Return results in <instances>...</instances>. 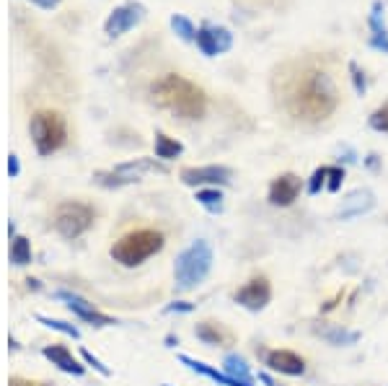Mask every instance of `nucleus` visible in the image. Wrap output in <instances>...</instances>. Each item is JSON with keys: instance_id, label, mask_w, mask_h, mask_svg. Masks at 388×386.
I'll use <instances>...</instances> for the list:
<instances>
[{"instance_id": "1", "label": "nucleus", "mask_w": 388, "mask_h": 386, "mask_svg": "<svg viewBox=\"0 0 388 386\" xmlns=\"http://www.w3.org/2000/svg\"><path fill=\"white\" fill-rule=\"evenodd\" d=\"M339 104V91H336L332 75L318 68H303L285 88V109L290 117L300 122L316 125L334 114Z\"/></svg>"}, {"instance_id": "2", "label": "nucleus", "mask_w": 388, "mask_h": 386, "mask_svg": "<svg viewBox=\"0 0 388 386\" xmlns=\"http://www.w3.org/2000/svg\"><path fill=\"white\" fill-rule=\"evenodd\" d=\"M150 93H153L155 104H161L163 109H169L181 120H199L208 111L205 91L176 73H166L163 78H158Z\"/></svg>"}, {"instance_id": "3", "label": "nucleus", "mask_w": 388, "mask_h": 386, "mask_svg": "<svg viewBox=\"0 0 388 386\" xmlns=\"http://www.w3.org/2000/svg\"><path fill=\"white\" fill-rule=\"evenodd\" d=\"M212 270V247L210 241L199 239L181 252L176 257L173 277H176V291H192L197 288Z\"/></svg>"}, {"instance_id": "4", "label": "nucleus", "mask_w": 388, "mask_h": 386, "mask_svg": "<svg viewBox=\"0 0 388 386\" xmlns=\"http://www.w3.org/2000/svg\"><path fill=\"white\" fill-rule=\"evenodd\" d=\"M163 233L153 229H140L122 236L119 241H114L111 247V257L114 262L125 267H137L143 265L145 259H150L153 254H158L163 249Z\"/></svg>"}, {"instance_id": "5", "label": "nucleus", "mask_w": 388, "mask_h": 386, "mask_svg": "<svg viewBox=\"0 0 388 386\" xmlns=\"http://www.w3.org/2000/svg\"><path fill=\"white\" fill-rule=\"evenodd\" d=\"M29 130H31V140L42 156L60 150L68 140V125H65L63 114H57V111H36Z\"/></svg>"}, {"instance_id": "6", "label": "nucleus", "mask_w": 388, "mask_h": 386, "mask_svg": "<svg viewBox=\"0 0 388 386\" xmlns=\"http://www.w3.org/2000/svg\"><path fill=\"white\" fill-rule=\"evenodd\" d=\"M93 218H96V213H93L91 205L63 203L54 213V229L65 239H78L81 233H86L93 226Z\"/></svg>"}, {"instance_id": "7", "label": "nucleus", "mask_w": 388, "mask_h": 386, "mask_svg": "<svg viewBox=\"0 0 388 386\" xmlns=\"http://www.w3.org/2000/svg\"><path fill=\"white\" fill-rule=\"evenodd\" d=\"M153 169L161 171V166H155L153 161H148V158H135V161H127V164L114 166L111 171H99L96 179H99V184H104V187H122V184L140 182L143 174L153 171Z\"/></svg>"}, {"instance_id": "8", "label": "nucleus", "mask_w": 388, "mask_h": 386, "mask_svg": "<svg viewBox=\"0 0 388 386\" xmlns=\"http://www.w3.org/2000/svg\"><path fill=\"white\" fill-rule=\"evenodd\" d=\"M233 298H235V304H241L244 309H249V311H262L264 306L272 301V285L264 275H256V277H251L244 288H238Z\"/></svg>"}, {"instance_id": "9", "label": "nucleus", "mask_w": 388, "mask_h": 386, "mask_svg": "<svg viewBox=\"0 0 388 386\" xmlns=\"http://www.w3.org/2000/svg\"><path fill=\"white\" fill-rule=\"evenodd\" d=\"M231 179V169L228 166H197V169H184L181 171V182L189 187L199 184H226Z\"/></svg>"}, {"instance_id": "10", "label": "nucleus", "mask_w": 388, "mask_h": 386, "mask_svg": "<svg viewBox=\"0 0 388 386\" xmlns=\"http://www.w3.org/2000/svg\"><path fill=\"white\" fill-rule=\"evenodd\" d=\"M267 366H270V371H277L285 376H303L306 373V360L293 350H272L267 355Z\"/></svg>"}, {"instance_id": "11", "label": "nucleus", "mask_w": 388, "mask_h": 386, "mask_svg": "<svg viewBox=\"0 0 388 386\" xmlns=\"http://www.w3.org/2000/svg\"><path fill=\"white\" fill-rule=\"evenodd\" d=\"M300 194V179L295 174H282L277 176L270 187V203L280 205V208H288L298 200Z\"/></svg>"}, {"instance_id": "12", "label": "nucleus", "mask_w": 388, "mask_h": 386, "mask_svg": "<svg viewBox=\"0 0 388 386\" xmlns=\"http://www.w3.org/2000/svg\"><path fill=\"white\" fill-rule=\"evenodd\" d=\"M60 298H65V301H68V306H70V311L78 314V316H81V319H86V322L96 324V327H109V324H114V319H111V316L101 314L99 309H93V304H88V301H86V298H81V295L60 293Z\"/></svg>"}, {"instance_id": "13", "label": "nucleus", "mask_w": 388, "mask_h": 386, "mask_svg": "<svg viewBox=\"0 0 388 386\" xmlns=\"http://www.w3.org/2000/svg\"><path fill=\"white\" fill-rule=\"evenodd\" d=\"M42 353H45L47 360H52V366H57L65 373H72V376H83L86 373V366L72 355L70 350L63 348V345H47Z\"/></svg>"}, {"instance_id": "14", "label": "nucleus", "mask_w": 388, "mask_h": 386, "mask_svg": "<svg viewBox=\"0 0 388 386\" xmlns=\"http://www.w3.org/2000/svg\"><path fill=\"white\" fill-rule=\"evenodd\" d=\"M140 16H143V8H140V6H122V8H117L109 16L107 34H111V37L125 34L127 29H132L137 21H140Z\"/></svg>"}, {"instance_id": "15", "label": "nucleus", "mask_w": 388, "mask_h": 386, "mask_svg": "<svg viewBox=\"0 0 388 386\" xmlns=\"http://www.w3.org/2000/svg\"><path fill=\"white\" fill-rule=\"evenodd\" d=\"M373 205H375V200H373L371 190H355L339 208V218H357V215L371 210Z\"/></svg>"}, {"instance_id": "16", "label": "nucleus", "mask_w": 388, "mask_h": 386, "mask_svg": "<svg viewBox=\"0 0 388 386\" xmlns=\"http://www.w3.org/2000/svg\"><path fill=\"white\" fill-rule=\"evenodd\" d=\"M179 360L187 368H192L194 373H202V376L212 378V381H215V384H220V386H246V384H241V381H235V378L228 376L226 371H217V368L208 366V363H202V360L189 358V355H179Z\"/></svg>"}, {"instance_id": "17", "label": "nucleus", "mask_w": 388, "mask_h": 386, "mask_svg": "<svg viewBox=\"0 0 388 386\" xmlns=\"http://www.w3.org/2000/svg\"><path fill=\"white\" fill-rule=\"evenodd\" d=\"M223 371H226L231 378H235V381H241V384H246V386H254L251 368L246 366V360L241 358V355H235V353L226 355V360H223Z\"/></svg>"}, {"instance_id": "18", "label": "nucleus", "mask_w": 388, "mask_h": 386, "mask_svg": "<svg viewBox=\"0 0 388 386\" xmlns=\"http://www.w3.org/2000/svg\"><path fill=\"white\" fill-rule=\"evenodd\" d=\"M194 334H197L202 342H208V345H223L228 340V332L223 327H217L215 322H202L194 327Z\"/></svg>"}, {"instance_id": "19", "label": "nucleus", "mask_w": 388, "mask_h": 386, "mask_svg": "<svg viewBox=\"0 0 388 386\" xmlns=\"http://www.w3.org/2000/svg\"><path fill=\"white\" fill-rule=\"evenodd\" d=\"M321 337H324L326 342H332V345H355V342L360 340V332L342 330V327H332V330L321 332Z\"/></svg>"}, {"instance_id": "20", "label": "nucleus", "mask_w": 388, "mask_h": 386, "mask_svg": "<svg viewBox=\"0 0 388 386\" xmlns=\"http://www.w3.org/2000/svg\"><path fill=\"white\" fill-rule=\"evenodd\" d=\"M181 150H184V148H181V143L179 140H173V138H169V135H155V156L158 158H166V161H169V158H176L181 153Z\"/></svg>"}, {"instance_id": "21", "label": "nucleus", "mask_w": 388, "mask_h": 386, "mask_svg": "<svg viewBox=\"0 0 388 386\" xmlns=\"http://www.w3.org/2000/svg\"><path fill=\"white\" fill-rule=\"evenodd\" d=\"M10 262L18 267L31 262V244H29V239H24V236L13 239V244H10Z\"/></svg>"}, {"instance_id": "22", "label": "nucleus", "mask_w": 388, "mask_h": 386, "mask_svg": "<svg viewBox=\"0 0 388 386\" xmlns=\"http://www.w3.org/2000/svg\"><path fill=\"white\" fill-rule=\"evenodd\" d=\"M197 200H199V205H205L210 213L223 210V192H220V190H199Z\"/></svg>"}, {"instance_id": "23", "label": "nucleus", "mask_w": 388, "mask_h": 386, "mask_svg": "<svg viewBox=\"0 0 388 386\" xmlns=\"http://www.w3.org/2000/svg\"><path fill=\"white\" fill-rule=\"evenodd\" d=\"M197 45L205 55H210V57L217 55V42H215V31H212V29H202V31H197Z\"/></svg>"}, {"instance_id": "24", "label": "nucleus", "mask_w": 388, "mask_h": 386, "mask_svg": "<svg viewBox=\"0 0 388 386\" xmlns=\"http://www.w3.org/2000/svg\"><path fill=\"white\" fill-rule=\"evenodd\" d=\"M36 319L45 324V327H49V330H57V332H63V334H68V337H72V340H78V337H81V332L75 330L72 324H68V322H60V319H49V316H36Z\"/></svg>"}, {"instance_id": "25", "label": "nucleus", "mask_w": 388, "mask_h": 386, "mask_svg": "<svg viewBox=\"0 0 388 386\" xmlns=\"http://www.w3.org/2000/svg\"><path fill=\"white\" fill-rule=\"evenodd\" d=\"M171 26L176 29V34H179L181 39H194V37H197V31H194V26H192L189 21L184 19V16H173V19H171Z\"/></svg>"}, {"instance_id": "26", "label": "nucleus", "mask_w": 388, "mask_h": 386, "mask_svg": "<svg viewBox=\"0 0 388 386\" xmlns=\"http://www.w3.org/2000/svg\"><path fill=\"white\" fill-rule=\"evenodd\" d=\"M371 128H373V130H378V132H388V104H383L380 109L373 111Z\"/></svg>"}, {"instance_id": "27", "label": "nucleus", "mask_w": 388, "mask_h": 386, "mask_svg": "<svg viewBox=\"0 0 388 386\" xmlns=\"http://www.w3.org/2000/svg\"><path fill=\"white\" fill-rule=\"evenodd\" d=\"M326 187H329V192H336L339 187H342V179H344V169H339V166H332L329 171H326Z\"/></svg>"}, {"instance_id": "28", "label": "nucleus", "mask_w": 388, "mask_h": 386, "mask_svg": "<svg viewBox=\"0 0 388 386\" xmlns=\"http://www.w3.org/2000/svg\"><path fill=\"white\" fill-rule=\"evenodd\" d=\"M373 31H375V37H373V45L380 47V49H386V52H388V31H386V26H380L375 16H373Z\"/></svg>"}, {"instance_id": "29", "label": "nucleus", "mask_w": 388, "mask_h": 386, "mask_svg": "<svg viewBox=\"0 0 388 386\" xmlns=\"http://www.w3.org/2000/svg\"><path fill=\"white\" fill-rule=\"evenodd\" d=\"M326 171L329 169H318V171H313V176H311V182H308V192L311 194H316L321 187L326 184Z\"/></svg>"}, {"instance_id": "30", "label": "nucleus", "mask_w": 388, "mask_h": 386, "mask_svg": "<svg viewBox=\"0 0 388 386\" xmlns=\"http://www.w3.org/2000/svg\"><path fill=\"white\" fill-rule=\"evenodd\" d=\"M81 358L86 360V363H88V366H93V368H96V371H99L101 376H111V371H109V368L104 366V363H101L99 358H93V355H91L88 350H81Z\"/></svg>"}, {"instance_id": "31", "label": "nucleus", "mask_w": 388, "mask_h": 386, "mask_svg": "<svg viewBox=\"0 0 388 386\" xmlns=\"http://www.w3.org/2000/svg\"><path fill=\"white\" fill-rule=\"evenodd\" d=\"M215 31V42H217V52H226V49H231V34H228L226 29H212Z\"/></svg>"}, {"instance_id": "32", "label": "nucleus", "mask_w": 388, "mask_h": 386, "mask_svg": "<svg viewBox=\"0 0 388 386\" xmlns=\"http://www.w3.org/2000/svg\"><path fill=\"white\" fill-rule=\"evenodd\" d=\"M192 309H194L192 304H173V306H169L166 311H192Z\"/></svg>"}, {"instance_id": "33", "label": "nucleus", "mask_w": 388, "mask_h": 386, "mask_svg": "<svg viewBox=\"0 0 388 386\" xmlns=\"http://www.w3.org/2000/svg\"><path fill=\"white\" fill-rule=\"evenodd\" d=\"M8 171H10V176H18V158L16 156L8 158Z\"/></svg>"}, {"instance_id": "34", "label": "nucleus", "mask_w": 388, "mask_h": 386, "mask_svg": "<svg viewBox=\"0 0 388 386\" xmlns=\"http://www.w3.org/2000/svg\"><path fill=\"white\" fill-rule=\"evenodd\" d=\"M10 386H39L36 381H24V378H10Z\"/></svg>"}, {"instance_id": "35", "label": "nucleus", "mask_w": 388, "mask_h": 386, "mask_svg": "<svg viewBox=\"0 0 388 386\" xmlns=\"http://www.w3.org/2000/svg\"><path fill=\"white\" fill-rule=\"evenodd\" d=\"M352 73H355V83H357V91H365V81L360 78V73H357V68L352 65Z\"/></svg>"}, {"instance_id": "36", "label": "nucleus", "mask_w": 388, "mask_h": 386, "mask_svg": "<svg viewBox=\"0 0 388 386\" xmlns=\"http://www.w3.org/2000/svg\"><path fill=\"white\" fill-rule=\"evenodd\" d=\"M31 3H36V6H42V8H52V6H57L60 0H31Z\"/></svg>"}, {"instance_id": "37", "label": "nucleus", "mask_w": 388, "mask_h": 386, "mask_svg": "<svg viewBox=\"0 0 388 386\" xmlns=\"http://www.w3.org/2000/svg\"><path fill=\"white\" fill-rule=\"evenodd\" d=\"M259 378H262V381H264L267 386H274V381H272V378L267 376V373H259Z\"/></svg>"}, {"instance_id": "38", "label": "nucleus", "mask_w": 388, "mask_h": 386, "mask_svg": "<svg viewBox=\"0 0 388 386\" xmlns=\"http://www.w3.org/2000/svg\"><path fill=\"white\" fill-rule=\"evenodd\" d=\"M39 386H49V384H39Z\"/></svg>"}, {"instance_id": "39", "label": "nucleus", "mask_w": 388, "mask_h": 386, "mask_svg": "<svg viewBox=\"0 0 388 386\" xmlns=\"http://www.w3.org/2000/svg\"><path fill=\"white\" fill-rule=\"evenodd\" d=\"M163 386H169V384H163Z\"/></svg>"}]
</instances>
